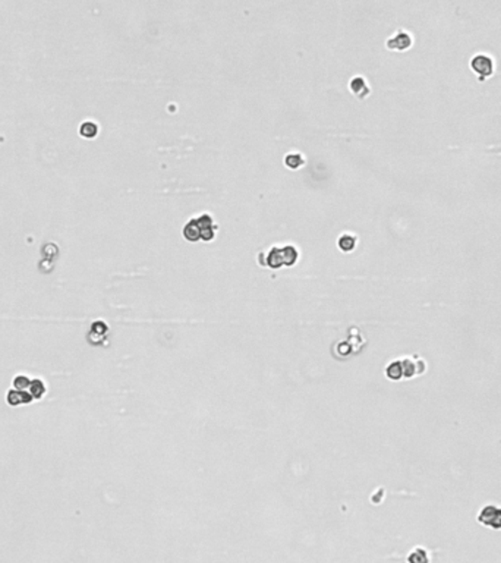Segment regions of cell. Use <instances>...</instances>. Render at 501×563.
<instances>
[{
	"label": "cell",
	"instance_id": "obj_2",
	"mask_svg": "<svg viewBox=\"0 0 501 563\" xmlns=\"http://www.w3.org/2000/svg\"><path fill=\"white\" fill-rule=\"evenodd\" d=\"M299 258V251L293 245L273 247L267 255V264L271 269H279L282 266H293Z\"/></svg>",
	"mask_w": 501,
	"mask_h": 563
},
{
	"label": "cell",
	"instance_id": "obj_7",
	"mask_svg": "<svg viewBox=\"0 0 501 563\" xmlns=\"http://www.w3.org/2000/svg\"><path fill=\"white\" fill-rule=\"evenodd\" d=\"M356 242H358V236L353 235V233H343L340 238H339V248L345 252H350L353 251L356 247Z\"/></svg>",
	"mask_w": 501,
	"mask_h": 563
},
{
	"label": "cell",
	"instance_id": "obj_9",
	"mask_svg": "<svg viewBox=\"0 0 501 563\" xmlns=\"http://www.w3.org/2000/svg\"><path fill=\"white\" fill-rule=\"evenodd\" d=\"M284 163H286V166L287 167H290V169H298V167H301L304 163H305V158H304V156L301 154V153H289L286 157H284Z\"/></svg>",
	"mask_w": 501,
	"mask_h": 563
},
{
	"label": "cell",
	"instance_id": "obj_1",
	"mask_svg": "<svg viewBox=\"0 0 501 563\" xmlns=\"http://www.w3.org/2000/svg\"><path fill=\"white\" fill-rule=\"evenodd\" d=\"M217 225L211 219L210 214H201L195 219L189 220L183 227V236L188 241L195 242L198 239L211 241L216 236Z\"/></svg>",
	"mask_w": 501,
	"mask_h": 563
},
{
	"label": "cell",
	"instance_id": "obj_5",
	"mask_svg": "<svg viewBox=\"0 0 501 563\" xmlns=\"http://www.w3.org/2000/svg\"><path fill=\"white\" fill-rule=\"evenodd\" d=\"M412 43H414V38H412L411 32H408L405 29H397L392 37L387 38L386 47L389 50H393V51H405V50L411 48Z\"/></svg>",
	"mask_w": 501,
	"mask_h": 563
},
{
	"label": "cell",
	"instance_id": "obj_6",
	"mask_svg": "<svg viewBox=\"0 0 501 563\" xmlns=\"http://www.w3.org/2000/svg\"><path fill=\"white\" fill-rule=\"evenodd\" d=\"M349 87H350V91L356 97H359V98H365L367 95H370L371 92V88L370 85H368V82H367V79L362 78V76H353L350 79Z\"/></svg>",
	"mask_w": 501,
	"mask_h": 563
},
{
	"label": "cell",
	"instance_id": "obj_4",
	"mask_svg": "<svg viewBox=\"0 0 501 563\" xmlns=\"http://www.w3.org/2000/svg\"><path fill=\"white\" fill-rule=\"evenodd\" d=\"M478 522L482 525L493 528V530H501V508L497 505H487L482 508L478 514Z\"/></svg>",
	"mask_w": 501,
	"mask_h": 563
},
{
	"label": "cell",
	"instance_id": "obj_3",
	"mask_svg": "<svg viewBox=\"0 0 501 563\" xmlns=\"http://www.w3.org/2000/svg\"><path fill=\"white\" fill-rule=\"evenodd\" d=\"M471 68L477 73L480 81H485L488 76L494 73V62L488 54H475L471 60Z\"/></svg>",
	"mask_w": 501,
	"mask_h": 563
},
{
	"label": "cell",
	"instance_id": "obj_11",
	"mask_svg": "<svg viewBox=\"0 0 501 563\" xmlns=\"http://www.w3.org/2000/svg\"><path fill=\"white\" fill-rule=\"evenodd\" d=\"M81 135L87 136V138H92V136L97 135V132H98V128H97V125L95 123H92V122H85V123H82V126H81Z\"/></svg>",
	"mask_w": 501,
	"mask_h": 563
},
{
	"label": "cell",
	"instance_id": "obj_8",
	"mask_svg": "<svg viewBox=\"0 0 501 563\" xmlns=\"http://www.w3.org/2000/svg\"><path fill=\"white\" fill-rule=\"evenodd\" d=\"M386 376L390 379V380H400L403 379V368H402V362L400 360L392 361L387 368H386Z\"/></svg>",
	"mask_w": 501,
	"mask_h": 563
},
{
	"label": "cell",
	"instance_id": "obj_10",
	"mask_svg": "<svg viewBox=\"0 0 501 563\" xmlns=\"http://www.w3.org/2000/svg\"><path fill=\"white\" fill-rule=\"evenodd\" d=\"M409 563H428V555L424 549H415L408 558Z\"/></svg>",
	"mask_w": 501,
	"mask_h": 563
}]
</instances>
